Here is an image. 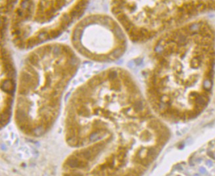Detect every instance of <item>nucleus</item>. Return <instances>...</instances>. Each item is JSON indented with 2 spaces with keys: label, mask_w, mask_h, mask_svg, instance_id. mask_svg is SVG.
I'll use <instances>...</instances> for the list:
<instances>
[{
  "label": "nucleus",
  "mask_w": 215,
  "mask_h": 176,
  "mask_svg": "<svg viewBox=\"0 0 215 176\" xmlns=\"http://www.w3.org/2000/svg\"><path fill=\"white\" fill-rule=\"evenodd\" d=\"M99 103L86 96L71 102L66 139L74 150L62 176H142L158 155V125L141 101Z\"/></svg>",
  "instance_id": "f257e3e1"
}]
</instances>
